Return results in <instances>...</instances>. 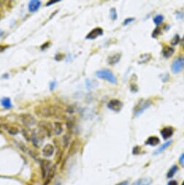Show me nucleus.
<instances>
[{
    "label": "nucleus",
    "instance_id": "1",
    "mask_svg": "<svg viewBox=\"0 0 184 185\" xmlns=\"http://www.w3.org/2000/svg\"><path fill=\"white\" fill-rule=\"evenodd\" d=\"M96 76L98 78L106 80V81L112 84L117 83V78H116L115 76L114 75V74L111 70H107V69H102V70H97L96 72Z\"/></svg>",
    "mask_w": 184,
    "mask_h": 185
},
{
    "label": "nucleus",
    "instance_id": "2",
    "mask_svg": "<svg viewBox=\"0 0 184 185\" xmlns=\"http://www.w3.org/2000/svg\"><path fill=\"white\" fill-rule=\"evenodd\" d=\"M184 68V57L180 56L174 60L172 63L171 70L174 74H178L182 71Z\"/></svg>",
    "mask_w": 184,
    "mask_h": 185
},
{
    "label": "nucleus",
    "instance_id": "3",
    "mask_svg": "<svg viewBox=\"0 0 184 185\" xmlns=\"http://www.w3.org/2000/svg\"><path fill=\"white\" fill-rule=\"evenodd\" d=\"M20 120L27 127H30L36 123V119L30 114L24 113L20 115Z\"/></svg>",
    "mask_w": 184,
    "mask_h": 185
},
{
    "label": "nucleus",
    "instance_id": "4",
    "mask_svg": "<svg viewBox=\"0 0 184 185\" xmlns=\"http://www.w3.org/2000/svg\"><path fill=\"white\" fill-rule=\"evenodd\" d=\"M107 107L115 112L120 111L122 107V103L118 99H112L108 102Z\"/></svg>",
    "mask_w": 184,
    "mask_h": 185
},
{
    "label": "nucleus",
    "instance_id": "5",
    "mask_svg": "<svg viewBox=\"0 0 184 185\" xmlns=\"http://www.w3.org/2000/svg\"><path fill=\"white\" fill-rule=\"evenodd\" d=\"M41 166L42 176L44 179V178H46V176H47L49 173V171L51 169V163L49 162V160H42L41 163Z\"/></svg>",
    "mask_w": 184,
    "mask_h": 185
},
{
    "label": "nucleus",
    "instance_id": "6",
    "mask_svg": "<svg viewBox=\"0 0 184 185\" xmlns=\"http://www.w3.org/2000/svg\"><path fill=\"white\" fill-rule=\"evenodd\" d=\"M151 105V102L149 101H144L143 102H139L138 105V108L136 109L135 110V115L138 116L141 113H143L147 107H149Z\"/></svg>",
    "mask_w": 184,
    "mask_h": 185
},
{
    "label": "nucleus",
    "instance_id": "7",
    "mask_svg": "<svg viewBox=\"0 0 184 185\" xmlns=\"http://www.w3.org/2000/svg\"><path fill=\"white\" fill-rule=\"evenodd\" d=\"M102 34H103V30L101 28H96L89 32V34L86 36V38L87 39H95L97 37L102 36Z\"/></svg>",
    "mask_w": 184,
    "mask_h": 185
},
{
    "label": "nucleus",
    "instance_id": "8",
    "mask_svg": "<svg viewBox=\"0 0 184 185\" xmlns=\"http://www.w3.org/2000/svg\"><path fill=\"white\" fill-rule=\"evenodd\" d=\"M39 127L41 128V129L43 130L44 132H46V134H48V135H50L52 134V126L49 122L47 121H41L39 123Z\"/></svg>",
    "mask_w": 184,
    "mask_h": 185
},
{
    "label": "nucleus",
    "instance_id": "9",
    "mask_svg": "<svg viewBox=\"0 0 184 185\" xmlns=\"http://www.w3.org/2000/svg\"><path fill=\"white\" fill-rule=\"evenodd\" d=\"M54 147L51 144H47L42 150V153L45 157H51L54 154Z\"/></svg>",
    "mask_w": 184,
    "mask_h": 185
},
{
    "label": "nucleus",
    "instance_id": "10",
    "mask_svg": "<svg viewBox=\"0 0 184 185\" xmlns=\"http://www.w3.org/2000/svg\"><path fill=\"white\" fill-rule=\"evenodd\" d=\"M41 2L38 0H32L28 3V10L30 13L36 12L41 7Z\"/></svg>",
    "mask_w": 184,
    "mask_h": 185
},
{
    "label": "nucleus",
    "instance_id": "11",
    "mask_svg": "<svg viewBox=\"0 0 184 185\" xmlns=\"http://www.w3.org/2000/svg\"><path fill=\"white\" fill-rule=\"evenodd\" d=\"M160 134L164 139H167L171 137L173 134V129L172 127H165L161 130Z\"/></svg>",
    "mask_w": 184,
    "mask_h": 185
},
{
    "label": "nucleus",
    "instance_id": "12",
    "mask_svg": "<svg viewBox=\"0 0 184 185\" xmlns=\"http://www.w3.org/2000/svg\"><path fill=\"white\" fill-rule=\"evenodd\" d=\"M160 139L157 137L152 136V137H150L148 138L147 140L145 142V144H146V145L156 146L158 144H160Z\"/></svg>",
    "mask_w": 184,
    "mask_h": 185
},
{
    "label": "nucleus",
    "instance_id": "13",
    "mask_svg": "<svg viewBox=\"0 0 184 185\" xmlns=\"http://www.w3.org/2000/svg\"><path fill=\"white\" fill-rule=\"evenodd\" d=\"M162 52L165 58H170V57H171V56L173 55V53H174V49H173V47H171V46H165V47L162 49Z\"/></svg>",
    "mask_w": 184,
    "mask_h": 185
},
{
    "label": "nucleus",
    "instance_id": "14",
    "mask_svg": "<svg viewBox=\"0 0 184 185\" xmlns=\"http://www.w3.org/2000/svg\"><path fill=\"white\" fill-rule=\"evenodd\" d=\"M152 183V179L150 178H142L136 181L132 185H151Z\"/></svg>",
    "mask_w": 184,
    "mask_h": 185
},
{
    "label": "nucleus",
    "instance_id": "15",
    "mask_svg": "<svg viewBox=\"0 0 184 185\" xmlns=\"http://www.w3.org/2000/svg\"><path fill=\"white\" fill-rule=\"evenodd\" d=\"M120 54H115L113 55L110 56L109 58H108V63L110 64V65H114V64L117 63L118 61L120 60Z\"/></svg>",
    "mask_w": 184,
    "mask_h": 185
},
{
    "label": "nucleus",
    "instance_id": "16",
    "mask_svg": "<svg viewBox=\"0 0 184 185\" xmlns=\"http://www.w3.org/2000/svg\"><path fill=\"white\" fill-rule=\"evenodd\" d=\"M5 129L7 130L9 134L12 135H16L19 133V130L17 127L14 126H10V125H5Z\"/></svg>",
    "mask_w": 184,
    "mask_h": 185
},
{
    "label": "nucleus",
    "instance_id": "17",
    "mask_svg": "<svg viewBox=\"0 0 184 185\" xmlns=\"http://www.w3.org/2000/svg\"><path fill=\"white\" fill-rule=\"evenodd\" d=\"M1 104H2V105L6 109H10L12 107H13V105H12L11 99H10L9 97L2 98V100H1Z\"/></svg>",
    "mask_w": 184,
    "mask_h": 185
},
{
    "label": "nucleus",
    "instance_id": "18",
    "mask_svg": "<svg viewBox=\"0 0 184 185\" xmlns=\"http://www.w3.org/2000/svg\"><path fill=\"white\" fill-rule=\"evenodd\" d=\"M62 125L60 122H55L54 123V131L56 134L59 135L62 132Z\"/></svg>",
    "mask_w": 184,
    "mask_h": 185
},
{
    "label": "nucleus",
    "instance_id": "19",
    "mask_svg": "<svg viewBox=\"0 0 184 185\" xmlns=\"http://www.w3.org/2000/svg\"><path fill=\"white\" fill-rule=\"evenodd\" d=\"M177 171H178V166H175V165L173 166H172L171 168L169 170L168 172H167V177L169 178V179H171V178H173V176H174L175 174V173L177 172Z\"/></svg>",
    "mask_w": 184,
    "mask_h": 185
},
{
    "label": "nucleus",
    "instance_id": "20",
    "mask_svg": "<svg viewBox=\"0 0 184 185\" xmlns=\"http://www.w3.org/2000/svg\"><path fill=\"white\" fill-rule=\"evenodd\" d=\"M171 143H172V141L171 140L168 141V142H165V144H163V145H161L160 147L158 149H157V151L154 152V154L160 153L161 152L163 151V150H165V149H166L167 147H168L169 146H170V145H171Z\"/></svg>",
    "mask_w": 184,
    "mask_h": 185
},
{
    "label": "nucleus",
    "instance_id": "21",
    "mask_svg": "<svg viewBox=\"0 0 184 185\" xmlns=\"http://www.w3.org/2000/svg\"><path fill=\"white\" fill-rule=\"evenodd\" d=\"M163 20H164L163 16L161 15H156L155 17L154 18L153 21H154V24H156L157 26H159L160 24L162 23V22L163 21Z\"/></svg>",
    "mask_w": 184,
    "mask_h": 185
},
{
    "label": "nucleus",
    "instance_id": "22",
    "mask_svg": "<svg viewBox=\"0 0 184 185\" xmlns=\"http://www.w3.org/2000/svg\"><path fill=\"white\" fill-rule=\"evenodd\" d=\"M110 18L113 21H115V20L118 18V14H117V12H116V10L115 8H112L111 10H110Z\"/></svg>",
    "mask_w": 184,
    "mask_h": 185
},
{
    "label": "nucleus",
    "instance_id": "23",
    "mask_svg": "<svg viewBox=\"0 0 184 185\" xmlns=\"http://www.w3.org/2000/svg\"><path fill=\"white\" fill-rule=\"evenodd\" d=\"M180 42V36L178 35H175L174 37H173V40H172L171 42V44L172 45H177Z\"/></svg>",
    "mask_w": 184,
    "mask_h": 185
},
{
    "label": "nucleus",
    "instance_id": "24",
    "mask_svg": "<svg viewBox=\"0 0 184 185\" xmlns=\"http://www.w3.org/2000/svg\"><path fill=\"white\" fill-rule=\"evenodd\" d=\"M133 21H134V18H127V19H125V21H124L123 25L124 26H126V25H128V24H129V23H130L133 22Z\"/></svg>",
    "mask_w": 184,
    "mask_h": 185
},
{
    "label": "nucleus",
    "instance_id": "25",
    "mask_svg": "<svg viewBox=\"0 0 184 185\" xmlns=\"http://www.w3.org/2000/svg\"><path fill=\"white\" fill-rule=\"evenodd\" d=\"M179 162L180 163H181V166H184V153L182 154V155H181V157H180Z\"/></svg>",
    "mask_w": 184,
    "mask_h": 185
},
{
    "label": "nucleus",
    "instance_id": "26",
    "mask_svg": "<svg viewBox=\"0 0 184 185\" xmlns=\"http://www.w3.org/2000/svg\"><path fill=\"white\" fill-rule=\"evenodd\" d=\"M56 82H52L51 83H50V86H49V89H50V90H53L55 88L56 86Z\"/></svg>",
    "mask_w": 184,
    "mask_h": 185
},
{
    "label": "nucleus",
    "instance_id": "27",
    "mask_svg": "<svg viewBox=\"0 0 184 185\" xmlns=\"http://www.w3.org/2000/svg\"><path fill=\"white\" fill-rule=\"evenodd\" d=\"M167 185H178V182L175 180H171L167 183Z\"/></svg>",
    "mask_w": 184,
    "mask_h": 185
},
{
    "label": "nucleus",
    "instance_id": "28",
    "mask_svg": "<svg viewBox=\"0 0 184 185\" xmlns=\"http://www.w3.org/2000/svg\"><path fill=\"white\" fill-rule=\"evenodd\" d=\"M60 1H50V2H48L47 4H46V6H50V5H53V4H54V3H57V2H59Z\"/></svg>",
    "mask_w": 184,
    "mask_h": 185
},
{
    "label": "nucleus",
    "instance_id": "29",
    "mask_svg": "<svg viewBox=\"0 0 184 185\" xmlns=\"http://www.w3.org/2000/svg\"><path fill=\"white\" fill-rule=\"evenodd\" d=\"M116 185H128V181H124V182H120V183L117 184Z\"/></svg>",
    "mask_w": 184,
    "mask_h": 185
},
{
    "label": "nucleus",
    "instance_id": "30",
    "mask_svg": "<svg viewBox=\"0 0 184 185\" xmlns=\"http://www.w3.org/2000/svg\"><path fill=\"white\" fill-rule=\"evenodd\" d=\"M5 46H0V52L3 51V50H5Z\"/></svg>",
    "mask_w": 184,
    "mask_h": 185
},
{
    "label": "nucleus",
    "instance_id": "31",
    "mask_svg": "<svg viewBox=\"0 0 184 185\" xmlns=\"http://www.w3.org/2000/svg\"><path fill=\"white\" fill-rule=\"evenodd\" d=\"M181 44H182L183 45H184V36L182 38V39H181Z\"/></svg>",
    "mask_w": 184,
    "mask_h": 185
},
{
    "label": "nucleus",
    "instance_id": "32",
    "mask_svg": "<svg viewBox=\"0 0 184 185\" xmlns=\"http://www.w3.org/2000/svg\"><path fill=\"white\" fill-rule=\"evenodd\" d=\"M182 185H184V182L182 183Z\"/></svg>",
    "mask_w": 184,
    "mask_h": 185
}]
</instances>
